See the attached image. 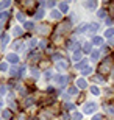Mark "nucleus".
I'll use <instances>...</instances> for the list:
<instances>
[{"mask_svg": "<svg viewBox=\"0 0 114 120\" xmlns=\"http://www.w3.org/2000/svg\"><path fill=\"white\" fill-rule=\"evenodd\" d=\"M102 42H103V41H102V38H98V36H94V38H92V44L102 45Z\"/></svg>", "mask_w": 114, "mask_h": 120, "instance_id": "f8f14e48", "label": "nucleus"}, {"mask_svg": "<svg viewBox=\"0 0 114 120\" xmlns=\"http://www.w3.org/2000/svg\"><path fill=\"white\" fill-rule=\"evenodd\" d=\"M0 106H2V100H0Z\"/></svg>", "mask_w": 114, "mask_h": 120, "instance_id": "79ce46f5", "label": "nucleus"}, {"mask_svg": "<svg viewBox=\"0 0 114 120\" xmlns=\"http://www.w3.org/2000/svg\"><path fill=\"white\" fill-rule=\"evenodd\" d=\"M77 87H78V89H86V87H88V83H86V80H84V78H80V80H77Z\"/></svg>", "mask_w": 114, "mask_h": 120, "instance_id": "7ed1b4c3", "label": "nucleus"}, {"mask_svg": "<svg viewBox=\"0 0 114 120\" xmlns=\"http://www.w3.org/2000/svg\"><path fill=\"white\" fill-rule=\"evenodd\" d=\"M83 6H84V8H89V9H94V8H97V0H92V2H84Z\"/></svg>", "mask_w": 114, "mask_h": 120, "instance_id": "39448f33", "label": "nucleus"}, {"mask_svg": "<svg viewBox=\"0 0 114 120\" xmlns=\"http://www.w3.org/2000/svg\"><path fill=\"white\" fill-rule=\"evenodd\" d=\"M88 30H89V25L84 23V25H81V27L78 28V33H84V31H88Z\"/></svg>", "mask_w": 114, "mask_h": 120, "instance_id": "f3484780", "label": "nucleus"}, {"mask_svg": "<svg viewBox=\"0 0 114 120\" xmlns=\"http://www.w3.org/2000/svg\"><path fill=\"white\" fill-rule=\"evenodd\" d=\"M9 5H11V2H9V0H5V2H2V3H0V9H5V8H8Z\"/></svg>", "mask_w": 114, "mask_h": 120, "instance_id": "2eb2a0df", "label": "nucleus"}, {"mask_svg": "<svg viewBox=\"0 0 114 120\" xmlns=\"http://www.w3.org/2000/svg\"><path fill=\"white\" fill-rule=\"evenodd\" d=\"M69 28H70V23L69 22H64V23H63V27L59 28V31H66V30H69Z\"/></svg>", "mask_w": 114, "mask_h": 120, "instance_id": "aec40b11", "label": "nucleus"}, {"mask_svg": "<svg viewBox=\"0 0 114 120\" xmlns=\"http://www.w3.org/2000/svg\"><path fill=\"white\" fill-rule=\"evenodd\" d=\"M31 103H33V98H27V101H25L27 106H28V105H31Z\"/></svg>", "mask_w": 114, "mask_h": 120, "instance_id": "e433bc0d", "label": "nucleus"}, {"mask_svg": "<svg viewBox=\"0 0 114 120\" xmlns=\"http://www.w3.org/2000/svg\"><path fill=\"white\" fill-rule=\"evenodd\" d=\"M97 14H98V17H105V16H106V11H105V9H100Z\"/></svg>", "mask_w": 114, "mask_h": 120, "instance_id": "7c9ffc66", "label": "nucleus"}, {"mask_svg": "<svg viewBox=\"0 0 114 120\" xmlns=\"http://www.w3.org/2000/svg\"><path fill=\"white\" fill-rule=\"evenodd\" d=\"M31 75L35 76V78H39V72H38V69L33 67V69H31Z\"/></svg>", "mask_w": 114, "mask_h": 120, "instance_id": "bb28decb", "label": "nucleus"}, {"mask_svg": "<svg viewBox=\"0 0 114 120\" xmlns=\"http://www.w3.org/2000/svg\"><path fill=\"white\" fill-rule=\"evenodd\" d=\"M95 111H97V103L88 101V103L83 105V112L84 114H92V112H95Z\"/></svg>", "mask_w": 114, "mask_h": 120, "instance_id": "f257e3e1", "label": "nucleus"}, {"mask_svg": "<svg viewBox=\"0 0 114 120\" xmlns=\"http://www.w3.org/2000/svg\"><path fill=\"white\" fill-rule=\"evenodd\" d=\"M113 36H114V28H108V30L105 31V38L110 39V38H113Z\"/></svg>", "mask_w": 114, "mask_h": 120, "instance_id": "9b49d317", "label": "nucleus"}, {"mask_svg": "<svg viewBox=\"0 0 114 120\" xmlns=\"http://www.w3.org/2000/svg\"><path fill=\"white\" fill-rule=\"evenodd\" d=\"M80 58H81V52H75V53L72 55V59H74V61H80Z\"/></svg>", "mask_w": 114, "mask_h": 120, "instance_id": "dca6fc26", "label": "nucleus"}, {"mask_svg": "<svg viewBox=\"0 0 114 120\" xmlns=\"http://www.w3.org/2000/svg\"><path fill=\"white\" fill-rule=\"evenodd\" d=\"M47 31H48V27H47V25H44V27H39V28H38V33H41V34H45Z\"/></svg>", "mask_w": 114, "mask_h": 120, "instance_id": "4468645a", "label": "nucleus"}, {"mask_svg": "<svg viewBox=\"0 0 114 120\" xmlns=\"http://www.w3.org/2000/svg\"><path fill=\"white\" fill-rule=\"evenodd\" d=\"M81 119H83V114L81 112H78V111L72 112V120H81Z\"/></svg>", "mask_w": 114, "mask_h": 120, "instance_id": "6e6552de", "label": "nucleus"}, {"mask_svg": "<svg viewBox=\"0 0 114 120\" xmlns=\"http://www.w3.org/2000/svg\"><path fill=\"white\" fill-rule=\"evenodd\" d=\"M67 9H69V5H67L66 2L59 3V11H61V13H67Z\"/></svg>", "mask_w": 114, "mask_h": 120, "instance_id": "1a4fd4ad", "label": "nucleus"}, {"mask_svg": "<svg viewBox=\"0 0 114 120\" xmlns=\"http://www.w3.org/2000/svg\"><path fill=\"white\" fill-rule=\"evenodd\" d=\"M98 28H100V25H98V23H91V25H89V31H92V33L98 31Z\"/></svg>", "mask_w": 114, "mask_h": 120, "instance_id": "9d476101", "label": "nucleus"}, {"mask_svg": "<svg viewBox=\"0 0 114 120\" xmlns=\"http://www.w3.org/2000/svg\"><path fill=\"white\" fill-rule=\"evenodd\" d=\"M55 80H56V83L59 84V87H63V86H66V83H67V76L56 75V76H55Z\"/></svg>", "mask_w": 114, "mask_h": 120, "instance_id": "f03ea898", "label": "nucleus"}, {"mask_svg": "<svg viewBox=\"0 0 114 120\" xmlns=\"http://www.w3.org/2000/svg\"><path fill=\"white\" fill-rule=\"evenodd\" d=\"M91 72H92V69H91V67H86V69H83V75H89Z\"/></svg>", "mask_w": 114, "mask_h": 120, "instance_id": "c756f323", "label": "nucleus"}, {"mask_svg": "<svg viewBox=\"0 0 114 120\" xmlns=\"http://www.w3.org/2000/svg\"><path fill=\"white\" fill-rule=\"evenodd\" d=\"M47 6H48V8H52V6H55V2H48V3H47Z\"/></svg>", "mask_w": 114, "mask_h": 120, "instance_id": "58836bf2", "label": "nucleus"}, {"mask_svg": "<svg viewBox=\"0 0 114 120\" xmlns=\"http://www.w3.org/2000/svg\"><path fill=\"white\" fill-rule=\"evenodd\" d=\"M94 120H102V117L100 116H95V117H94Z\"/></svg>", "mask_w": 114, "mask_h": 120, "instance_id": "a19ab883", "label": "nucleus"}, {"mask_svg": "<svg viewBox=\"0 0 114 120\" xmlns=\"http://www.w3.org/2000/svg\"><path fill=\"white\" fill-rule=\"evenodd\" d=\"M52 17L53 19H59L61 17V13H59V11H52Z\"/></svg>", "mask_w": 114, "mask_h": 120, "instance_id": "393cba45", "label": "nucleus"}, {"mask_svg": "<svg viewBox=\"0 0 114 120\" xmlns=\"http://www.w3.org/2000/svg\"><path fill=\"white\" fill-rule=\"evenodd\" d=\"M83 52L84 53H89V52H91V44H89V42L83 45Z\"/></svg>", "mask_w": 114, "mask_h": 120, "instance_id": "412c9836", "label": "nucleus"}, {"mask_svg": "<svg viewBox=\"0 0 114 120\" xmlns=\"http://www.w3.org/2000/svg\"><path fill=\"white\" fill-rule=\"evenodd\" d=\"M24 27H25L27 30H33V28H35V23H33V22H25V23H24Z\"/></svg>", "mask_w": 114, "mask_h": 120, "instance_id": "a211bd4d", "label": "nucleus"}, {"mask_svg": "<svg viewBox=\"0 0 114 120\" xmlns=\"http://www.w3.org/2000/svg\"><path fill=\"white\" fill-rule=\"evenodd\" d=\"M28 45H30V47H35V45H36V39H30Z\"/></svg>", "mask_w": 114, "mask_h": 120, "instance_id": "c9c22d12", "label": "nucleus"}, {"mask_svg": "<svg viewBox=\"0 0 114 120\" xmlns=\"http://www.w3.org/2000/svg\"><path fill=\"white\" fill-rule=\"evenodd\" d=\"M44 78H45V80H50V78H52V72L47 70V72L44 73Z\"/></svg>", "mask_w": 114, "mask_h": 120, "instance_id": "c85d7f7f", "label": "nucleus"}, {"mask_svg": "<svg viewBox=\"0 0 114 120\" xmlns=\"http://www.w3.org/2000/svg\"><path fill=\"white\" fill-rule=\"evenodd\" d=\"M6 62H2V64H0V70H6Z\"/></svg>", "mask_w": 114, "mask_h": 120, "instance_id": "f704fd0d", "label": "nucleus"}, {"mask_svg": "<svg viewBox=\"0 0 114 120\" xmlns=\"http://www.w3.org/2000/svg\"><path fill=\"white\" fill-rule=\"evenodd\" d=\"M45 47H47V42L42 41V42H41V49H45Z\"/></svg>", "mask_w": 114, "mask_h": 120, "instance_id": "4c0bfd02", "label": "nucleus"}, {"mask_svg": "<svg viewBox=\"0 0 114 120\" xmlns=\"http://www.w3.org/2000/svg\"><path fill=\"white\" fill-rule=\"evenodd\" d=\"M8 41H9V36H8V34H5V36H3V39H2V47H6Z\"/></svg>", "mask_w": 114, "mask_h": 120, "instance_id": "6ab92c4d", "label": "nucleus"}, {"mask_svg": "<svg viewBox=\"0 0 114 120\" xmlns=\"http://www.w3.org/2000/svg\"><path fill=\"white\" fill-rule=\"evenodd\" d=\"M20 31H22L20 28H14V30H13V34L14 36H19V34H20Z\"/></svg>", "mask_w": 114, "mask_h": 120, "instance_id": "473e14b6", "label": "nucleus"}, {"mask_svg": "<svg viewBox=\"0 0 114 120\" xmlns=\"http://www.w3.org/2000/svg\"><path fill=\"white\" fill-rule=\"evenodd\" d=\"M42 16H44V11H42V9H38L35 17H36V19H42Z\"/></svg>", "mask_w": 114, "mask_h": 120, "instance_id": "5701e85b", "label": "nucleus"}, {"mask_svg": "<svg viewBox=\"0 0 114 120\" xmlns=\"http://www.w3.org/2000/svg\"><path fill=\"white\" fill-rule=\"evenodd\" d=\"M91 92L94 94V95H98V94H100V89H98L97 86H92V87H91Z\"/></svg>", "mask_w": 114, "mask_h": 120, "instance_id": "4be33fe9", "label": "nucleus"}, {"mask_svg": "<svg viewBox=\"0 0 114 120\" xmlns=\"http://www.w3.org/2000/svg\"><path fill=\"white\" fill-rule=\"evenodd\" d=\"M11 117V111H5L3 112V119H9Z\"/></svg>", "mask_w": 114, "mask_h": 120, "instance_id": "72a5a7b5", "label": "nucleus"}, {"mask_svg": "<svg viewBox=\"0 0 114 120\" xmlns=\"http://www.w3.org/2000/svg\"><path fill=\"white\" fill-rule=\"evenodd\" d=\"M17 20H20V22H24V20H25V16H24L22 13H19V14H17Z\"/></svg>", "mask_w": 114, "mask_h": 120, "instance_id": "2f4dec72", "label": "nucleus"}, {"mask_svg": "<svg viewBox=\"0 0 114 120\" xmlns=\"http://www.w3.org/2000/svg\"><path fill=\"white\" fill-rule=\"evenodd\" d=\"M8 61L11 62V64H17V62H19V56L16 53H9L8 55Z\"/></svg>", "mask_w": 114, "mask_h": 120, "instance_id": "20e7f679", "label": "nucleus"}, {"mask_svg": "<svg viewBox=\"0 0 114 120\" xmlns=\"http://www.w3.org/2000/svg\"><path fill=\"white\" fill-rule=\"evenodd\" d=\"M108 70H110V61H105L103 66L98 67V72H100V73H105V72H108Z\"/></svg>", "mask_w": 114, "mask_h": 120, "instance_id": "0eeeda50", "label": "nucleus"}, {"mask_svg": "<svg viewBox=\"0 0 114 120\" xmlns=\"http://www.w3.org/2000/svg\"><path fill=\"white\" fill-rule=\"evenodd\" d=\"M98 58H100V52L98 50H94L92 52V61H97Z\"/></svg>", "mask_w": 114, "mask_h": 120, "instance_id": "ddd939ff", "label": "nucleus"}, {"mask_svg": "<svg viewBox=\"0 0 114 120\" xmlns=\"http://www.w3.org/2000/svg\"><path fill=\"white\" fill-rule=\"evenodd\" d=\"M17 69H16V67H11V69H9V75L11 76H16V73H17Z\"/></svg>", "mask_w": 114, "mask_h": 120, "instance_id": "cd10ccee", "label": "nucleus"}, {"mask_svg": "<svg viewBox=\"0 0 114 120\" xmlns=\"http://www.w3.org/2000/svg\"><path fill=\"white\" fill-rule=\"evenodd\" d=\"M86 62H88V61L84 59V61H81L80 64H77V69H86Z\"/></svg>", "mask_w": 114, "mask_h": 120, "instance_id": "b1692460", "label": "nucleus"}, {"mask_svg": "<svg viewBox=\"0 0 114 120\" xmlns=\"http://www.w3.org/2000/svg\"><path fill=\"white\" fill-rule=\"evenodd\" d=\"M66 106H67V109H74V105H70V103H67Z\"/></svg>", "mask_w": 114, "mask_h": 120, "instance_id": "ea45409f", "label": "nucleus"}, {"mask_svg": "<svg viewBox=\"0 0 114 120\" xmlns=\"http://www.w3.org/2000/svg\"><path fill=\"white\" fill-rule=\"evenodd\" d=\"M67 66H69V64H67V61H66V59H63V58H61V61H58V64H56L58 70H59V69H61V70H64V69H67Z\"/></svg>", "mask_w": 114, "mask_h": 120, "instance_id": "423d86ee", "label": "nucleus"}, {"mask_svg": "<svg viewBox=\"0 0 114 120\" xmlns=\"http://www.w3.org/2000/svg\"><path fill=\"white\" fill-rule=\"evenodd\" d=\"M69 94L70 95H77V94H78V89H77V87H69Z\"/></svg>", "mask_w": 114, "mask_h": 120, "instance_id": "a878e982", "label": "nucleus"}, {"mask_svg": "<svg viewBox=\"0 0 114 120\" xmlns=\"http://www.w3.org/2000/svg\"><path fill=\"white\" fill-rule=\"evenodd\" d=\"M0 87H2V86H0Z\"/></svg>", "mask_w": 114, "mask_h": 120, "instance_id": "37998d69", "label": "nucleus"}]
</instances>
